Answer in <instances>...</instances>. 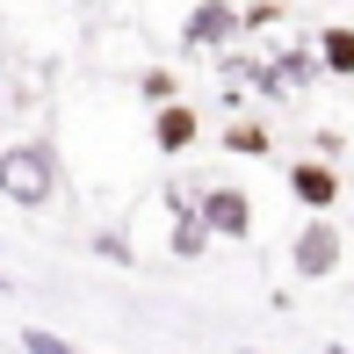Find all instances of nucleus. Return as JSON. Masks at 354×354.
Listing matches in <instances>:
<instances>
[{"instance_id":"obj_1","label":"nucleus","mask_w":354,"mask_h":354,"mask_svg":"<svg viewBox=\"0 0 354 354\" xmlns=\"http://www.w3.org/2000/svg\"><path fill=\"white\" fill-rule=\"evenodd\" d=\"M0 196L22 203V210H44V203L58 196V167L44 145H8L0 152Z\"/></svg>"},{"instance_id":"obj_2","label":"nucleus","mask_w":354,"mask_h":354,"mask_svg":"<svg viewBox=\"0 0 354 354\" xmlns=\"http://www.w3.org/2000/svg\"><path fill=\"white\" fill-rule=\"evenodd\" d=\"M340 224H333V217H311V224H304V232H297V246H289V261H297V275L304 282H326L333 275V268H340Z\"/></svg>"},{"instance_id":"obj_3","label":"nucleus","mask_w":354,"mask_h":354,"mask_svg":"<svg viewBox=\"0 0 354 354\" xmlns=\"http://www.w3.org/2000/svg\"><path fill=\"white\" fill-rule=\"evenodd\" d=\"M232 37H246V22H239V8H224V0H196L188 22H181L188 51H217V44H232Z\"/></svg>"},{"instance_id":"obj_4","label":"nucleus","mask_w":354,"mask_h":354,"mask_svg":"<svg viewBox=\"0 0 354 354\" xmlns=\"http://www.w3.org/2000/svg\"><path fill=\"white\" fill-rule=\"evenodd\" d=\"M203 217H210L217 239H246V232H253V203H246V188H203Z\"/></svg>"},{"instance_id":"obj_5","label":"nucleus","mask_w":354,"mask_h":354,"mask_svg":"<svg viewBox=\"0 0 354 354\" xmlns=\"http://www.w3.org/2000/svg\"><path fill=\"white\" fill-rule=\"evenodd\" d=\"M289 196H297L304 210H333V203H340V174H333L326 159H297V167H289Z\"/></svg>"},{"instance_id":"obj_6","label":"nucleus","mask_w":354,"mask_h":354,"mask_svg":"<svg viewBox=\"0 0 354 354\" xmlns=\"http://www.w3.org/2000/svg\"><path fill=\"white\" fill-rule=\"evenodd\" d=\"M152 138H159V152H188V145L203 138V116L188 102H159L152 109Z\"/></svg>"},{"instance_id":"obj_7","label":"nucleus","mask_w":354,"mask_h":354,"mask_svg":"<svg viewBox=\"0 0 354 354\" xmlns=\"http://www.w3.org/2000/svg\"><path fill=\"white\" fill-rule=\"evenodd\" d=\"M318 58L333 80H354V29H318Z\"/></svg>"},{"instance_id":"obj_8","label":"nucleus","mask_w":354,"mask_h":354,"mask_svg":"<svg viewBox=\"0 0 354 354\" xmlns=\"http://www.w3.org/2000/svg\"><path fill=\"white\" fill-rule=\"evenodd\" d=\"M138 94H145V102H152V109H159V102H174V94H181V80H174L167 66H152V73H145V80H138Z\"/></svg>"},{"instance_id":"obj_9","label":"nucleus","mask_w":354,"mask_h":354,"mask_svg":"<svg viewBox=\"0 0 354 354\" xmlns=\"http://www.w3.org/2000/svg\"><path fill=\"white\" fill-rule=\"evenodd\" d=\"M224 145H232V152H246V159H261V152H268V131H261V123H232Z\"/></svg>"},{"instance_id":"obj_10","label":"nucleus","mask_w":354,"mask_h":354,"mask_svg":"<svg viewBox=\"0 0 354 354\" xmlns=\"http://www.w3.org/2000/svg\"><path fill=\"white\" fill-rule=\"evenodd\" d=\"M22 347L29 354H80L73 340H58V333H44V326H22Z\"/></svg>"},{"instance_id":"obj_11","label":"nucleus","mask_w":354,"mask_h":354,"mask_svg":"<svg viewBox=\"0 0 354 354\" xmlns=\"http://www.w3.org/2000/svg\"><path fill=\"white\" fill-rule=\"evenodd\" d=\"M239 22H246V29H268V22H282V0H246V8H239Z\"/></svg>"},{"instance_id":"obj_12","label":"nucleus","mask_w":354,"mask_h":354,"mask_svg":"<svg viewBox=\"0 0 354 354\" xmlns=\"http://www.w3.org/2000/svg\"><path fill=\"white\" fill-rule=\"evenodd\" d=\"M333 354H354V347H333Z\"/></svg>"},{"instance_id":"obj_13","label":"nucleus","mask_w":354,"mask_h":354,"mask_svg":"<svg viewBox=\"0 0 354 354\" xmlns=\"http://www.w3.org/2000/svg\"><path fill=\"white\" fill-rule=\"evenodd\" d=\"M0 289H8V275H0Z\"/></svg>"}]
</instances>
